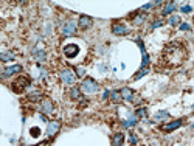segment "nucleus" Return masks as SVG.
Returning a JSON list of instances; mask_svg holds the SVG:
<instances>
[{
  "label": "nucleus",
  "mask_w": 194,
  "mask_h": 146,
  "mask_svg": "<svg viewBox=\"0 0 194 146\" xmlns=\"http://www.w3.org/2000/svg\"><path fill=\"white\" fill-rule=\"evenodd\" d=\"M30 132H31V135H33V137H39V135H41V129H39V127H31Z\"/></svg>",
  "instance_id": "25"
},
{
  "label": "nucleus",
  "mask_w": 194,
  "mask_h": 146,
  "mask_svg": "<svg viewBox=\"0 0 194 146\" xmlns=\"http://www.w3.org/2000/svg\"><path fill=\"white\" fill-rule=\"evenodd\" d=\"M90 25H92V17H89V16H81L79 17V28L87 30V28H90Z\"/></svg>",
  "instance_id": "11"
},
{
  "label": "nucleus",
  "mask_w": 194,
  "mask_h": 146,
  "mask_svg": "<svg viewBox=\"0 0 194 146\" xmlns=\"http://www.w3.org/2000/svg\"><path fill=\"white\" fill-rule=\"evenodd\" d=\"M191 127H194V123H193V124H191Z\"/></svg>",
  "instance_id": "35"
},
{
  "label": "nucleus",
  "mask_w": 194,
  "mask_h": 146,
  "mask_svg": "<svg viewBox=\"0 0 194 146\" xmlns=\"http://www.w3.org/2000/svg\"><path fill=\"white\" fill-rule=\"evenodd\" d=\"M182 126V120H176V121H172V123H168V124H165L163 127V131L165 132H171V131H174V129H177V127H180Z\"/></svg>",
  "instance_id": "12"
},
{
  "label": "nucleus",
  "mask_w": 194,
  "mask_h": 146,
  "mask_svg": "<svg viewBox=\"0 0 194 146\" xmlns=\"http://www.w3.org/2000/svg\"><path fill=\"white\" fill-rule=\"evenodd\" d=\"M19 72H22V67H20V66H13V67H8V68H5V70H3V78L11 76V75L19 73Z\"/></svg>",
  "instance_id": "13"
},
{
  "label": "nucleus",
  "mask_w": 194,
  "mask_h": 146,
  "mask_svg": "<svg viewBox=\"0 0 194 146\" xmlns=\"http://www.w3.org/2000/svg\"><path fill=\"white\" fill-rule=\"evenodd\" d=\"M76 72H78V76H79V78H81V76H84V68H81V67H79Z\"/></svg>",
  "instance_id": "32"
},
{
  "label": "nucleus",
  "mask_w": 194,
  "mask_h": 146,
  "mask_svg": "<svg viewBox=\"0 0 194 146\" xmlns=\"http://www.w3.org/2000/svg\"><path fill=\"white\" fill-rule=\"evenodd\" d=\"M81 90L84 92V93H96V92L99 90V84L96 83L95 79H92V78H85L82 81V84H81Z\"/></svg>",
  "instance_id": "1"
},
{
  "label": "nucleus",
  "mask_w": 194,
  "mask_h": 146,
  "mask_svg": "<svg viewBox=\"0 0 194 146\" xmlns=\"http://www.w3.org/2000/svg\"><path fill=\"white\" fill-rule=\"evenodd\" d=\"M191 9H193V8L190 6V5H185V6L180 8V11H182V13H191Z\"/></svg>",
  "instance_id": "27"
},
{
  "label": "nucleus",
  "mask_w": 194,
  "mask_h": 146,
  "mask_svg": "<svg viewBox=\"0 0 194 146\" xmlns=\"http://www.w3.org/2000/svg\"><path fill=\"white\" fill-rule=\"evenodd\" d=\"M37 146H48V142H42V143H39Z\"/></svg>",
  "instance_id": "34"
},
{
  "label": "nucleus",
  "mask_w": 194,
  "mask_h": 146,
  "mask_svg": "<svg viewBox=\"0 0 194 146\" xmlns=\"http://www.w3.org/2000/svg\"><path fill=\"white\" fill-rule=\"evenodd\" d=\"M59 127H61V123H59V121H50V123H48V126H47V134L50 135V137H53V135L58 134Z\"/></svg>",
  "instance_id": "9"
},
{
  "label": "nucleus",
  "mask_w": 194,
  "mask_h": 146,
  "mask_svg": "<svg viewBox=\"0 0 194 146\" xmlns=\"http://www.w3.org/2000/svg\"><path fill=\"white\" fill-rule=\"evenodd\" d=\"M41 96H42L41 92H33L31 95H28V100H30V101H39Z\"/></svg>",
  "instance_id": "21"
},
{
  "label": "nucleus",
  "mask_w": 194,
  "mask_h": 146,
  "mask_svg": "<svg viewBox=\"0 0 194 146\" xmlns=\"http://www.w3.org/2000/svg\"><path fill=\"white\" fill-rule=\"evenodd\" d=\"M144 20H146V16H144V14H140V16H137V17L134 19V24H135V25H140V24H143Z\"/></svg>",
  "instance_id": "23"
},
{
  "label": "nucleus",
  "mask_w": 194,
  "mask_h": 146,
  "mask_svg": "<svg viewBox=\"0 0 194 146\" xmlns=\"http://www.w3.org/2000/svg\"><path fill=\"white\" fill-rule=\"evenodd\" d=\"M160 25H163V22H161V20H155V22L152 24V28H158Z\"/></svg>",
  "instance_id": "30"
},
{
  "label": "nucleus",
  "mask_w": 194,
  "mask_h": 146,
  "mask_svg": "<svg viewBox=\"0 0 194 146\" xmlns=\"http://www.w3.org/2000/svg\"><path fill=\"white\" fill-rule=\"evenodd\" d=\"M79 53V48L78 45H73V44H70V45H65L64 47V55H65L67 58H75Z\"/></svg>",
  "instance_id": "5"
},
{
  "label": "nucleus",
  "mask_w": 194,
  "mask_h": 146,
  "mask_svg": "<svg viewBox=\"0 0 194 146\" xmlns=\"http://www.w3.org/2000/svg\"><path fill=\"white\" fill-rule=\"evenodd\" d=\"M76 22H73V20H68V22H65V25L62 26V34L64 36H73L75 33H76Z\"/></svg>",
  "instance_id": "4"
},
{
  "label": "nucleus",
  "mask_w": 194,
  "mask_h": 146,
  "mask_svg": "<svg viewBox=\"0 0 194 146\" xmlns=\"http://www.w3.org/2000/svg\"><path fill=\"white\" fill-rule=\"evenodd\" d=\"M33 55H34V58H36V61H39V62H44L45 59H47V55H45V51H42V50H36L33 51Z\"/></svg>",
  "instance_id": "17"
},
{
  "label": "nucleus",
  "mask_w": 194,
  "mask_h": 146,
  "mask_svg": "<svg viewBox=\"0 0 194 146\" xmlns=\"http://www.w3.org/2000/svg\"><path fill=\"white\" fill-rule=\"evenodd\" d=\"M53 110H55V106H53L51 100L45 98L44 101L41 103V112H42V113H51Z\"/></svg>",
  "instance_id": "7"
},
{
  "label": "nucleus",
  "mask_w": 194,
  "mask_h": 146,
  "mask_svg": "<svg viewBox=\"0 0 194 146\" xmlns=\"http://www.w3.org/2000/svg\"><path fill=\"white\" fill-rule=\"evenodd\" d=\"M61 79H62V83H64V84L72 85V84H75V81H76V75H75L73 70H70V68H64L62 72H61Z\"/></svg>",
  "instance_id": "3"
},
{
  "label": "nucleus",
  "mask_w": 194,
  "mask_h": 146,
  "mask_svg": "<svg viewBox=\"0 0 194 146\" xmlns=\"http://www.w3.org/2000/svg\"><path fill=\"white\" fill-rule=\"evenodd\" d=\"M180 30L188 31V30H191V28H190V25H188V24H182V25H180Z\"/></svg>",
  "instance_id": "31"
},
{
  "label": "nucleus",
  "mask_w": 194,
  "mask_h": 146,
  "mask_svg": "<svg viewBox=\"0 0 194 146\" xmlns=\"http://www.w3.org/2000/svg\"><path fill=\"white\" fill-rule=\"evenodd\" d=\"M0 59H2V61H13L14 59V53L13 51H3L2 55H0Z\"/></svg>",
  "instance_id": "18"
},
{
  "label": "nucleus",
  "mask_w": 194,
  "mask_h": 146,
  "mask_svg": "<svg viewBox=\"0 0 194 146\" xmlns=\"http://www.w3.org/2000/svg\"><path fill=\"white\" fill-rule=\"evenodd\" d=\"M176 9H177V5H176L174 2H169V3H166V6L163 8L161 14H163V16H168V14H171V13H174Z\"/></svg>",
  "instance_id": "14"
},
{
  "label": "nucleus",
  "mask_w": 194,
  "mask_h": 146,
  "mask_svg": "<svg viewBox=\"0 0 194 146\" xmlns=\"http://www.w3.org/2000/svg\"><path fill=\"white\" fill-rule=\"evenodd\" d=\"M112 33L117 34V36H123V34L127 33V28L124 25H121V24H114L112 25Z\"/></svg>",
  "instance_id": "10"
},
{
  "label": "nucleus",
  "mask_w": 194,
  "mask_h": 146,
  "mask_svg": "<svg viewBox=\"0 0 194 146\" xmlns=\"http://www.w3.org/2000/svg\"><path fill=\"white\" fill-rule=\"evenodd\" d=\"M110 98H112V101H115V103H120L123 98H121V93L120 92H117V90H112L110 92Z\"/></svg>",
  "instance_id": "20"
},
{
  "label": "nucleus",
  "mask_w": 194,
  "mask_h": 146,
  "mask_svg": "<svg viewBox=\"0 0 194 146\" xmlns=\"http://www.w3.org/2000/svg\"><path fill=\"white\" fill-rule=\"evenodd\" d=\"M123 142H124V134L117 132V134L114 135V140H112L114 146H123Z\"/></svg>",
  "instance_id": "15"
},
{
  "label": "nucleus",
  "mask_w": 194,
  "mask_h": 146,
  "mask_svg": "<svg viewBox=\"0 0 194 146\" xmlns=\"http://www.w3.org/2000/svg\"><path fill=\"white\" fill-rule=\"evenodd\" d=\"M131 143H132V145L137 143V137H135V135H132V137H131Z\"/></svg>",
  "instance_id": "33"
},
{
  "label": "nucleus",
  "mask_w": 194,
  "mask_h": 146,
  "mask_svg": "<svg viewBox=\"0 0 194 146\" xmlns=\"http://www.w3.org/2000/svg\"><path fill=\"white\" fill-rule=\"evenodd\" d=\"M179 24H180V17H179V16H171V19H169V25L176 26V25H179Z\"/></svg>",
  "instance_id": "24"
},
{
  "label": "nucleus",
  "mask_w": 194,
  "mask_h": 146,
  "mask_svg": "<svg viewBox=\"0 0 194 146\" xmlns=\"http://www.w3.org/2000/svg\"><path fill=\"white\" fill-rule=\"evenodd\" d=\"M121 98L123 100H126V101H134V103H137V100L134 98V96H135V92H134L132 89H129V87H124L123 89L121 92Z\"/></svg>",
  "instance_id": "6"
},
{
  "label": "nucleus",
  "mask_w": 194,
  "mask_h": 146,
  "mask_svg": "<svg viewBox=\"0 0 194 146\" xmlns=\"http://www.w3.org/2000/svg\"><path fill=\"white\" fill-rule=\"evenodd\" d=\"M168 118H169V113L166 112V110H158L154 115V120L155 121H165V120H168Z\"/></svg>",
  "instance_id": "16"
},
{
  "label": "nucleus",
  "mask_w": 194,
  "mask_h": 146,
  "mask_svg": "<svg viewBox=\"0 0 194 146\" xmlns=\"http://www.w3.org/2000/svg\"><path fill=\"white\" fill-rule=\"evenodd\" d=\"M148 72H149V70H140V73H137L135 76H134V79H140L141 76H144V75H146Z\"/></svg>",
  "instance_id": "26"
},
{
  "label": "nucleus",
  "mask_w": 194,
  "mask_h": 146,
  "mask_svg": "<svg viewBox=\"0 0 194 146\" xmlns=\"http://www.w3.org/2000/svg\"><path fill=\"white\" fill-rule=\"evenodd\" d=\"M30 85V78L26 76H20L19 79H16L13 83V90L16 92V93H22V92Z\"/></svg>",
  "instance_id": "2"
},
{
  "label": "nucleus",
  "mask_w": 194,
  "mask_h": 146,
  "mask_svg": "<svg viewBox=\"0 0 194 146\" xmlns=\"http://www.w3.org/2000/svg\"><path fill=\"white\" fill-rule=\"evenodd\" d=\"M70 96H72L73 100H79V98H81V89L73 87L72 90H70Z\"/></svg>",
  "instance_id": "19"
},
{
  "label": "nucleus",
  "mask_w": 194,
  "mask_h": 146,
  "mask_svg": "<svg viewBox=\"0 0 194 146\" xmlns=\"http://www.w3.org/2000/svg\"><path fill=\"white\" fill-rule=\"evenodd\" d=\"M135 123H137V118H135V117H131L127 121H123V124H124V127H132Z\"/></svg>",
  "instance_id": "22"
},
{
  "label": "nucleus",
  "mask_w": 194,
  "mask_h": 146,
  "mask_svg": "<svg viewBox=\"0 0 194 146\" xmlns=\"http://www.w3.org/2000/svg\"><path fill=\"white\" fill-rule=\"evenodd\" d=\"M138 45H140V50H141V56H143V62H141V70H148V64H149V56L146 53V48H144L143 42L138 41Z\"/></svg>",
  "instance_id": "8"
},
{
  "label": "nucleus",
  "mask_w": 194,
  "mask_h": 146,
  "mask_svg": "<svg viewBox=\"0 0 194 146\" xmlns=\"http://www.w3.org/2000/svg\"><path fill=\"white\" fill-rule=\"evenodd\" d=\"M137 115H138V117H143V118H144V117L148 115V113H146V109H138V110H137Z\"/></svg>",
  "instance_id": "28"
},
{
  "label": "nucleus",
  "mask_w": 194,
  "mask_h": 146,
  "mask_svg": "<svg viewBox=\"0 0 194 146\" xmlns=\"http://www.w3.org/2000/svg\"><path fill=\"white\" fill-rule=\"evenodd\" d=\"M154 6H155V3H148V5H144L141 9H144V11H146V9H151V8H154Z\"/></svg>",
  "instance_id": "29"
}]
</instances>
